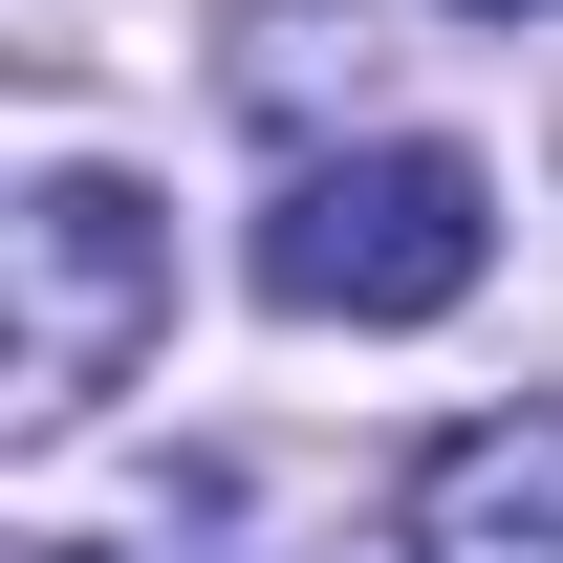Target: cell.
<instances>
[{
	"instance_id": "obj_4",
	"label": "cell",
	"mask_w": 563,
	"mask_h": 563,
	"mask_svg": "<svg viewBox=\"0 0 563 563\" xmlns=\"http://www.w3.org/2000/svg\"><path fill=\"white\" fill-rule=\"evenodd\" d=\"M455 22H542V0H455Z\"/></svg>"
},
{
	"instance_id": "obj_3",
	"label": "cell",
	"mask_w": 563,
	"mask_h": 563,
	"mask_svg": "<svg viewBox=\"0 0 563 563\" xmlns=\"http://www.w3.org/2000/svg\"><path fill=\"white\" fill-rule=\"evenodd\" d=\"M412 563H563V412H477L412 455Z\"/></svg>"
},
{
	"instance_id": "obj_1",
	"label": "cell",
	"mask_w": 563,
	"mask_h": 563,
	"mask_svg": "<svg viewBox=\"0 0 563 563\" xmlns=\"http://www.w3.org/2000/svg\"><path fill=\"white\" fill-rule=\"evenodd\" d=\"M477 261H498V174L433 152V131L325 152V174H282V217H261V303L282 325H455Z\"/></svg>"
},
{
	"instance_id": "obj_2",
	"label": "cell",
	"mask_w": 563,
	"mask_h": 563,
	"mask_svg": "<svg viewBox=\"0 0 563 563\" xmlns=\"http://www.w3.org/2000/svg\"><path fill=\"white\" fill-rule=\"evenodd\" d=\"M0 261H22V347H0V368H22V390H0L22 433H87L152 347H174V217H152L131 174H87V152H66V174H22Z\"/></svg>"
}]
</instances>
